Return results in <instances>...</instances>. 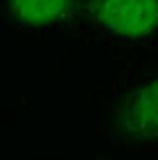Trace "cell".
I'll use <instances>...</instances> for the list:
<instances>
[{"label":"cell","instance_id":"7a4b0ae2","mask_svg":"<svg viewBox=\"0 0 158 160\" xmlns=\"http://www.w3.org/2000/svg\"><path fill=\"white\" fill-rule=\"evenodd\" d=\"M121 122L135 138L158 140V77L146 81L126 99Z\"/></svg>","mask_w":158,"mask_h":160},{"label":"cell","instance_id":"6da1fadb","mask_svg":"<svg viewBox=\"0 0 158 160\" xmlns=\"http://www.w3.org/2000/svg\"><path fill=\"white\" fill-rule=\"evenodd\" d=\"M87 12L99 28L138 40L158 30V0H91Z\"/></svg>","mask_w":158,"mask_h":160},{"label":"cell","instance_id":"3957f363","mask_svg":"<svg viewBox=\"0 0 158 160\" xmlns=\"http://www.w3.org/2000/svg\"><path fill=\"white\" fill-rule=\"evenodd\" d=\"M71 0H10V10L28 26L53 24L69 10Z\"/></svg>","mask_w":158,"mask_h":160}]
</instances>
